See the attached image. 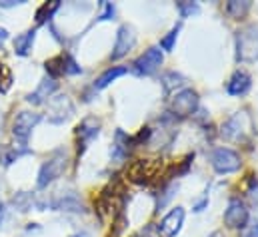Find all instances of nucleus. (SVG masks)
<instances>
[{"instance_id":"obj_1","label":"nucleus","mask_w":258,"mask_h":237,"mask_svg":"<svg viewBox=\"0 0 258 237\" xmlns=\"http://www.w3.org/2000/svg\"><path fill=\"white\" fill-rule=\"evenodd\" d=\"M236 60L238 62L258 60V26H246L236 32Z\"/></svg>"},{"instance_id":"obj_2","label":"nucleus","mask_w":258,"mask_h":237,"mask_svg":"<svg viewBox=\"0 0 258 237\" xmlns=\"http://www.w3.org/2000/svg\"><path fill=\"white\" fill-rule=\"evenodd\" d=\"M66 164H68V156L62 150H56L42 166H40V172H38V187H48L54 179H58L66 170Z\"/></svg>"},{"instance_id":"obj_3","label":"nucleus","mask_w":258,"mask_h":237,"mask_svg":"<svg viewBox=\"0 0 258 237\" xmlns=\"http://www.w3.org/2000/svg\"><path fill=\"white\" fill-rule=\"evenodd\" d=\"M210 164L214 168L216 174H234L240 170L242 162H240V156L230 150V148H216L212 154H210Z\"/></svg>"},{"instance_id":"obj_4","label":"nucleus","mask_w":258,"mask_h":237,"mask_svg":"<svg viewBox=\"0 0 258 237\" xmlns=\"http://www.w3.org/2000/svg\"><path fill=\"white\" fill-rule=\"evenodd\" d=\"M198 108V94L192 88H184L170 98V114L176 118H188Z\"/></svg>"},{"instance_id":"obj_5","label":"nucleus","mask_w":258,"mask_h":237,"mask_svg":"<svg viewBox=\"0 0 258 237\" xmlns=\"http://www.w3.org/2000/svg\"><path fill=\"white\" fill-rule=\"evenodd\" d=\"M162 62H164V56H162L160 46H152L142 56L136 58V62H134V72L138 76H152V74L158 72V68L162 66Z\"/></svg>"},{"instance_id":"obj_6","label":"nucleus","mask_w":258,"mask_h":237,"mask_svg":"<svg viewBox=\"0 0 258 237\" xmlns=\"http://www.w3.org/2000/svg\"><path fill=\"white\" fill-rule=\"evenodd\" d=\"M248 209H246V205H244V201H240V199H230V203H228V207H226V211H224V223H226V227H230V229H242V227H246V223H248Z\"/></svg>"},{"instance_id":"obj_7","label":"nucleus","mask_w":258,"mask_h":237,"mask_svg":"<svg viewBox=\"0 0 258 237\" xmlns=\"http://www.w3.org/2000/svg\"><path fill=\"white\" fill-rule=\"evenodd\" d=\"M134 46H136V32H134V28L128 26V24H122L118 28V32H116V42H114L110 60L124 58Z\"/></svg>"},{"instance_id":"obj_8","label":"nucleus","mask_w":258,"mask_h":237,"mask_svg":"<svg viewBox=\"0 0 258 237\" xmlns=\"http://www.w3.org/2000/svg\"><path fill=\"white\" fill-rule=\"evenodd\" d=\"M184 207H172L158 223V233L164 237H176L178 231L182 229V223H184Z\"/></svg>"},{"instance_id":"obj_9","label":"nucleus","mask_w":258,"mask_h":237,"mask_svg":"<svg viewBox=\"0 0 258 237\" xmlns=\"http://www.w3.org/2000/svg\"><path fill=\"white\" fill-rule=\"evenodd\" d=\"M38 122H40V114H36V112H20L14 118V124H12L14 138L20 140V142H26Z\"/></svg>"},{"instance_id":"obj_10","label":"nucleus","mask_w":258,"mask_h":237,"mask_svg":"<svg viewBox=\"0 0 258 237\" xmlns=\"http://www.w3.org/2000/svg\"><path fill=\"white\" fill-rule=\"evenodd\" d=\"M100 134V120L96 118H86L82 120L76 128V136H78V152L82 154L92 140H96Z\"/></svg>"},{"instance_id":"obj_11","label":"nucleus","mask_w":258,"mask_h":237,"mask_svg":"<svg viewBox=\"0 0 258 237\" xmlns=\"http://www.w3.org/2000/svg\"><path fill=\"white\" fill-rule=\"evenodd\" d=\"M56 88H58V84H56V80L54 78H44L40 84H38V88L32 92V94H28L26 96V102H30V104H44L48 98H52V94L56 92Z\"/></svg>"},{"instance_id":"obj_12","label":"nucleus","mask_w":258,"mask_h":237,"mask_svg":"<svg viewBox=\"0 0 258 237\" xmlns=\"http://www.w3.org/2000/svg\"><path fill=\"white\" fill-rule=\"evenodd\" d=\"M70 114H72V104H70L68 96L52 98V102H50V116H48V120L52 124H62L64 120L70 118Z\"/></svg>"},{"instance_id":"obj_13","label":"nucleus","mask_w":258,"mask_h":237,"mask_svg":"<svg viewBox=\"0 0 258 237\" xmlns=\"http://www.w3.org/2000/svg\"><path fill=\"white\" fill-rule=\"evenodd\" d=\"M250 86H252V80H250V76L246 74V72H234L232 74V78L228 80V84H226V92L230 94V96H244L248 90H250Z\"/></svg>"},{"instance_id":"obj_14","label":"nucleus","mask_w":258,"mask_h":237,"mask_svg":"<svg viewBox=\"0 0 258 237\" xmlns=\"http://www.w3.org/2000/svg\"><path fill=\"white\" fill-rule=\"evenodd\" d=\"M128 152H130V138L122 130H118L116 136H114V144L110 148V156H112L114 164H122L126 160Z\"/></svg>"},{"instance_id":"obj_15","label":"nucleus","mask_w":258,"mask_h":237,"mask_svg":"<svg viewBox=\"0 0 258 237\" xmlns=\"http://www.w3.org/2000/svg\"><path fill=\"white\" fill-rule=\"evenodd\" d=\"M246 118L244 114H236L234 118H230L224 126H222V138L226 140H240L242 138V132H244V126H242V120Z\"/></svg>"},{"instance_id":"obj_16","label":"nucleus","mask_w":258,"mask_h":237,"mask_svg":"<svg viewBox=\"0 0 258 237\" xmlns=\"http://www.w3.org/2000/svg\"><path fill=\"white\" fill-rule=\"evenodd\" d=\"M124 74H128V68H124V66H112V68H108L104 74H100V76L96 78L94 90H104L106 86H110L114 80H118V78L124 76Z\"/></svg>"},{"instance_id":"obj_17","label":"nucleus","mask_w":258,"mask_h":237,"mask_svg":"<svg viewBox=\"0 0 258 237\" xmlns=\"http://www.w3.org/2000/svg\"><path fill=\"white\" fill-rule=\"evenodd\" d=\"M34 38H36V30H26L24 34L16 36V38H14V52H16L18 56H28L30 50H32Z\"/></svg>"},{"instance_id":"obj_18","label":"nucleus","mask_w":258,"mask_h":237,"mask_svg":"<svg viewBox=\"0 0 258 237\" xmlns=\"http://www.w3.org/2000/svg\"><path fill=\"white\" fill-rule=\"evenodd\" d=\"M250 6H252V4H250L248 0H242V2H238V0H230V2L226 4V12H228V16L240 20V18H244V16L248 14Z\"/></svg>"},{"instance_id":"obj_19","label":"nucleus","mask_w":258,"mask_h":237,"mask_svg":"<svg viewBox=\"0 0 258 237\" xmlns=\"http://www.w3.org/2000/svg\"><path fill=\"white\" fill-rule=\"evenodd\" d=\"M58 8H60V2H44V4L38 8V12H36V24H44L46 20H50L52 14H54Z\"/></svg>"},{"instance_id":"obj_20","label":"nucleus","mask_w":258,"mask_h":237,"mask_svg":"<svg viewBox=\"0 0 258 237\" xmlns=\"http://www.w3.org/2000/svg\"><path fill=\"white\" fill-rule=\"evenodd\" d=\"M178 32H180V24H176L162 40H160V46H162V50H166V52H172V48H174V44H176V38H178Z\"/></svg>"},{"instance_id":"obj_21","label":"nucleus","mask_w":258,"mask_h":237,"mask_svg":"<svg viewBox=\"0 0 258 237\" xmlns=\"http://www.w3.org/2000/svg\"><path fill=\"white\" fill-rule=\"evenodd\" d=\"M176 6H178V12H180L182 18H190L192 14H198V12H200V6H198L196 2H178Z\"/></svg>"},{"instance_id":"obj_22","label":"nucleus","mask_w":258,"mask_h":237,"mask_svg":"<svg viewBox=\"0 0 258 237\" xmlns=\"http://www.w3.org/2000/svg\"><path fill=\"white\" fill-rule=\"evenodd\" d=\"M10 82H12L10 72L4 68V64H0V90H2V92H6V90H8V86H10Z\"/></svg>"},{"instance_id":"obj_23","label":"nucleus","mask_w":258,"mask_h":237,"mask_svg":"<svg viewBox=\"0 0 258 237\" xmlns=\"http://www.w3.org/2000/svg\"><path fill=\"white\" fill-rule=\"evenodd\" d=\"M112 16H114V6H112L110 2H106V4H104V14H100L98 20H110Z\"/></svg>"},{"instance_id":"obj_24","label":"nucleus","mask_w":258,"mask_h":237,"mask_svg":"<svg viewBox=\"0 0 258 237\" xmlns=\"http://www.w3.org/2000/svg\"><path fill=\"white\" fill-rule=\"evenodd\" d=\"M244 237H258V221H254V223L248 227V231H246Z\"/></svg>"},{"instance_id":"obj_25","label":"nucleus","mask_w":258,"mask_h":237,"mask_svg":"<svg viewBox=\"0 0 258 237\" xmlns=\"http://www.w3.org/2000/svg\"><path fill=\"white\" fill-rule=\"evenodd\" d=\"M206 205H208V197H204V199H202V201H198V203H196V205H194L192 209H194V211H196V213H200V211H202V209H204V207H206Z\"/></svg>"},{"instance_id":"obj_26","label":"nucleus","mask_w":258,"mask_h":237,"mask_svg":"<svg viewBox=\"0 0 258 237\" xmlns=\"http://www.w3.org/2000/svg\"><path fill=\"white\" fill-rule=\"evenodd\" d=\"M22 2H14V0H6V2H0V8H12V6H18Z\"/></svg>"},{"instance_id":"obj_27","label":"nucleus","mask_w":258,"mask_h":237,"mask_svg":"<svg viewBox=\"0 0 258 237\" xmlns=\"http://www.w3.org/2000/svg\"><path fill=\"white\" fill-rule=\"evenodd\" d=\"M6 38H8V30L6 28H0V42L6 40Z\"/></svg>"},{"instance_id":"obj_28","label":"nucleus","mask_w":258,"mask_h":237,"mask_svg":"<svg viewBox=\"0 0 258 237\" xmlns=\"http://www.w3.org/2000/svg\"><path fill=\"white\" fill-rule=\"evenodd\" d=\"M2 215H4V205H2V201H0V225H2Z\"/></svg>"},{"instance_id":"obj_29","label":"nucleus","mask_w":258,"mask_h":237,"mask_svg":"<svg viewBox=\"0 0 258 237\" xmlns=\"http://www.w3.org/2000/svg\"><path fill=\"white\" fill-rule=\"evenodd\" d=\"M252 195H254V201H256V203H258V187H256V189H254V193H252Z\"/></svg>"},{"instance_id":"obj_30","label":"nucleus","mask_w":258,"mask_h":237,"mask_svg":"<svg viewBox=\"0 0 258 237\" xmlns=\"http://www.w3.org/2000/svg\"><path fill=\"white\" fill-rule=\"evenodd\" d=\"M208 237H222V235H220V233L216 231V233H212V235H208Z\"/></svg>"},{"instance_id":"obj_31","label":"nucleus","mask_w":258,"mask_h":237,"mask_svg":"<svg viewBox=\"0 0 258 237\" xmlns=\"http://www.w3.org/2000/svg\"><path fill=\"white\" fill-rule=\"evenodd\" d=\"M72 237H76V235H72Z\"/></svg>"}]
</instances>
